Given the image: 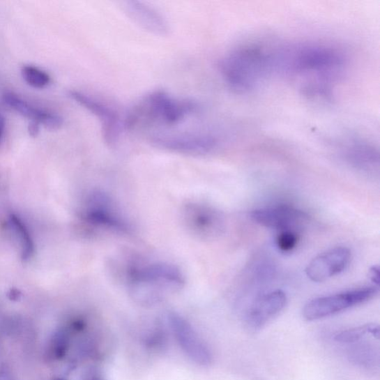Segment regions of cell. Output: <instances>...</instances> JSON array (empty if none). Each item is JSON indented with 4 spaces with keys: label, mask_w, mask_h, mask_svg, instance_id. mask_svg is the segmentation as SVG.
Masks as SVG:
<instances>
[{
    "label": "cell",
    "mask_w": 380,
    "mask_h": 380,
    "mask_svg": "<svg viewBox=\"0 0 380 380\" xmlns=\"http://www.w3.org/2000/svg\"><path fill=\"white\" fill-rule=\"evenodd\" d=\"M344 65V55L337 49L303 45L282 52L280 68L301 80L306 91L325 94L340 75Z\"/></svg>",
    "instance_id": "cell-1"
},
{
    "label": "cell",
    "mask_w": 380,
    "mask_h": 380,
    "mask_svg": "<svg viewBox=\"0 0 380 380\" xmlns=\"http://www.w3.org/2000/svg\"><path fill=\"white\" fill-rule=\"evenodd\" d=\"M124 283L138 303L152 305L180 291L185 278L175 264L162 261H132L124 271Z\"/></svg>",
    "instance_id": "cell-2"
},
{
    "label": "cell",
    "mask_w": 380,
    "mask_h": 380,
    "mask_svg": "<svg viewBox=\"0 0 380 380\" xmlns=\"http://www.w3.org/2000/svg\"><path fill=\"white\" fill-rule=\"evenodd\" d=\"M279 53L268 46L250 44L227 54L220 64L225 83L238 92L254 90L278 65Z\"/></svg>",
    "instance_id": "cell-3"
},
{
    "label": "cell",
    "mask_w": 380,
    "mask_h": 380,
    "mask_svg": "<svg viewBox=\"0 0 380 380\" xmlns=\"http://www.w3.org/2000/svg\"><path fill=\"white\" fill-rule=\"evenodd\" d=\"M200 109L191 99L176 98L163 90L149 92L126 114L125 130H132L148 125L175 126Z\"/></svg>",
    "instance_id": "cell-4"
},
{
    "label": "cell",
    "mask_w": 380,
    "mask_h": 380,
    "mask_svg": "<svg viewBox=\"0 0 380 380\" xmlns=\"http://www.w3.org/2000/svg\"><path fill=\"white\" fill-rule=\"evenodd\" d=\"M80 218L91 229L120 235L132 233V225L120 206L108 193L92 191L86 197L80 210Z\"/></svg>",
    "instance_id": "cell-5"
},
{
    "label": "cell",
    "mask_w": 380,
    "mask_h": 380,
    "mask_svg": "<svg viewBox=\"0 0 380 380\" xmlns=\"http://www.w3.org/2000/svg\"><path fill=\"white\" fill-rule=\"evenodd\" d=\"M378 292L379 287L373 286L318 297L304 306L303 315L307 321H316L336 315L370 302Z\"/></svg>",
    "instance_id": "cell-6"
},
{
    "label": "cell",
    "mask_w": 380,
    "mask_h": 380,
    "mask_svg": "<svg viewBox=\"0 0 380 380\" xmlns=\"http://www.w3.org/2000/svg\"><path fill=\"white\" fill-rule=\"evenodd\" d=\"M149 142L162 151L192 156L210 154L218 144L215 136L202 132L155 134L149 137Z\"/></svg>",
    "instance_id": "cell-7"
},
{
    "label": "cell",
    "mask_w": 380,
    "mask_h": 380,
    "mask_svg": "<svg viewBox=\"0 0 380 380\" xmlns=\"http://www.w3.org/2000/svg\"><path fill=\"white\" fill-rule=\"evenodd\" d=\"M183 224L193 235L206 240H214L225 231L226 222L223 213L205 204L191 202L183 206Z\"/></svg>",
    "instance_id": "cell-8"
},
{
    "label": "cell",
    "mask_w": 380,
    "mask_h": 380,
    "mask_svg": "<svg viewBox=\"0 0 380 380\" xmlns=\"http://www.w3.org/2000/svg\"><path fill=\"white\" fill-rule=\"evenodd\" d=\"M68 96L89 112L99 121L103 141L110 147L116 146L124 130L123 119L117 111L106 102L84 92L69 91Z\"/></svg>",
    "instance_id": "cell-9"
},
{
    "label": "cell",
    "mask_w": 380,
    "mask_h": 380,
    "mask_svg": "<svg viewBox=\"0 0 380 380\" xmlns=\"http://www.w3.org/2000/svg\"><path fill=\"white\" fill-rule=\"evenodd\" d=\"M167 320L179 347L188 358L199 365H210L213 362L211 351L189 322L176 312H169Z\"/></svg>",
    "instance_id": "cell-10"
},
{
    "label": "cell",
    "mask_w": 380,
    "mask_h": 380,
    "mask_svg": "<svg viewBox=\"0 0 380 380\" xmlns=\"http://www.w3.org/2000/svg\"><path fill=\"white\" fill-rule=\"evenodd\" d=\"M250 220L256 224L278 231L297 228L308 220L307 215L295 207L286 205H275L253 211L250 214Z\"/></svg>",
    "instance_id": "cell-11"
},
{
    "label": "cell",
    "mask_w": 380,
    "mask_h": 380,
    "mask_svg": "<svg viewBox=\"0 0 380 380\" xmlns=\"http://www.w3.org/2000/svg\"><path fill=\"white\" fill-rule=\"evenodd\" d=\"M287 302V296L281 290L259 296L246 312V328L252 333L261 330L282 312Z\"/></svg>",
    "instance_id": "cell-12"
},
{
    "label": "cell",
    "mask_w": 380,
    "mask_h": 380,
    "mask_svg": "<svg viewBox=\"0 0 380 380\" xmlns=\"http://www.w3.org/2000/svg\"><path fill=\"white\" fill-rule=\"evenodd\" d=\"M351 252L348 248L337 247L330 249L310 261L305 273L314 282H324L344 272L349 266Z\"/></svg>",
    "instance_id": "cell-13"
},
{
    "label": "cell",
    "mask_w": 380,
    "mask_h": 380,
    "mask_svg": "<svg viewBox=\"0 0 380 380\" xmlns=\"http://www.w3.org/2000/svg\"><path fill=\"white\" fill-rule=\"evenodd\" d=\"M124 13L135 24L155 36L165 37L169 33L167 19L158 10L139 1H126L122 6Z\"/></svg>",
    "instance_id": "cell-14"
},
{
    "label": "cell",
    "mask_w": 380,
    "mask_h": 380,
    "mask_svg": "<svg viewBox=\"0 0 380 380\" xmlns=\"http://www.w3.org/2000/svg\"><path fill=\"white\" fill-rule=\"evenodd\" d=\"M3 100L7 106L22 116L43 124L45 128L50 130H59L63 123L60 115L34 107L13 92H6L3 96Z\"/></svg>",
    "instance_id": "cell-15"
},
{
    "label": "cell",
    "mask_w": 380,
    "mask_h": 380,
    "mask_svg": "<svg viewBox=\"0 0 380 380\" xmlns=\"http://www.w3.org/2000/svg\"><path fill=\"white\" fill-rule=\"evenodd\" d=\"M8 225L20 241L22 259L25 261L29 260L34 254L36 245L28 227L21 218L14 213L8 217Z\"/></svg>",
    "instance_id": "cell-16"
},
{
    "label": "cell",
    "mask_w": 380,
    "mask_h": 380,
    "mask_svg": "<svg viewBox=\"0 0 380 380\" xmlns=\"http://www.w3.org/2000/svg\"><path fill=\"white\" fill-rule=\"evenodd\" d=\"M349 350L350 360L364 370H375L379 364V353L367 343L352 344Z\"/></svg>",
    "instance_id": "cell-17"
},
{
    "label": "cell",
    "mask_w": 380,
    "mask_h": 380,
    "mask_svg": "<svg viewBox=\"0 0 380 380\" xmlns=\"http://www.w3.org/2000/svg\"><path fill=\"white\" fill-rule=\"evenodd\" d=\"M348 158L356 167L370 171L379 165V157L374 149L362 144L351 146L347 153Z\"/></svg>",
    "instance_id": "cell-18"
},
{
    "label": "cell",
    "mask_w": 380,
    "mask_h": 380,
    "mask_svg": "<svg viewBox=\"0 0 380 380\" xmlns=\"http://www.w3.org/2000/svg\"><path fill=\"white\" fill-rule=\"evenodd\" d=\"M371 335L379 339V327L376 324H367L344 330L336 333L333 336V340L342 344H352L359 342L366 335Z\"/></svg>",
    "instance_id": "cell-19"
},
{
    "label": "cell",
    "mask_w": 380,
    "mask_h": 380,
    "mask_svg": "<svg viewBox=\"0 0 380 380\" xmlns=\"http://www.w3.org/2000/svg\"><path fill=\"white\" fill-rule=\"evenodd\" d=\"M22 76L25 82L33 88L43 89L51 82L50 76L37 67L25 66L22 68Z\"/></svg>",
    "instance_id": "cell-20"
},
{
    "label": "cell",
    "mask_w": 380,
    "mask_h": 380,
    "mask_svg": "<svg viewBox=\"0 0 380 380\" xmlns=\"http://www.w3.org/2000/svg\"><path fill=\"white\" fill-rule=\"evenodd\" d=\"M299 236L296 230L287 229L279 231L275 238L276 247L282 252H290L297 246Z\"/></svg>",
    "instance_id": "cell-21"
},
{
    "label": "cell",
    "mask_w": 380,
    "mask_h": 380,
    "mask_svg": "<svg viewBox=\"0 0 380 380\" xmlns=\"http://www.w3.org/2000/svg\"><path fill=\"white\" fill-rule=\"evenodd\" d=\"M379 268L378 266H374L370 269V278L372 282L375 284L376 287H379Z\"/></svg>",
    "instance_id": "cell-22"
},
{
    "label": "cell",
    "mask_w": 380,
    "mask_h": 380,
    "mask_svg": "<svg viewBox=\"0 0 380 380\" xmlns=\"http://www.w3.org/2000/svg\"><path fill=\"white\" fill-rule=\"evenodd\" d=\"M28 130L31 137H38L40 133V123L36 121H31L29 125Z\"/></svg>",
    "instance_id": "cell-23"
},
{
    "label": "cell",
    "mask_w": 380,
    "mask_h": 380,
    "mask_svg": "<svg viewBox=\"0 0 380 380\" xmlns=\"http://www.w3.org/2000/svg\"><path fill=\"white\" fill-rule=\"evenodd\" d=\"M6 128V121L3 114L0 113V144L2 142L3 136Z\"/></svg>",
    "instance_id": "cell-24"
},
{
    "label": "cell",
    "mask_w": 380,
    "mask_h": 380,
    "mask_svg": "<svg viewBox=\"0 0 380 380\" xmlns=\"http://www.w3.org/2000/svg\"><path fill=\"white\" fill-rule=\"evenodd\" d=\"M8 296L11 301H18L21 296L20 292L17 289H11L8 294Z\"/></svg>",
    "instance_id": "cell-25"
},
{
    "label": "cell",
    "mask_w": 380,
    "mask_h": 380,
    "mask_svg": "<svg viewBox=\"0 0 380 380\" xmlns=\"http://www.w3.org/2000/svg\"><path fill=\"white\" fill-rule=\"evenodd\" d=\"M91 380H103L100 377L96 376L93 378H92Z\"/></svg>",
    "instance_id": "cell-26"
},
{
    "label": "cell",
    "mask_w": 380,
    "mask_h": 380,
    "mask_svg": "<svg viewBox=\"0 0 380 380\" xmlns=\"http://www.w3.org/2000/svg\"><path fill=\"white\" fill-rule=\"evenodd\" d=\"M55 380H64V379H55Z\"/></svg>",
    "instance_id": "cell-27"
}]
</instances>
